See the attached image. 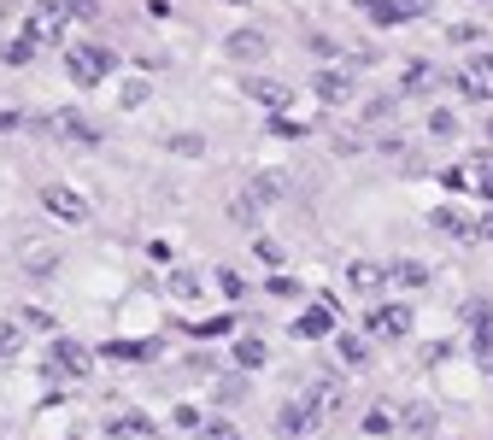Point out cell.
Segmentation results:
<instances>
[{"label":"cell","instance_id":"obj_5","mask_svg":"<svg viewBox=\"0 0 493 440\" xmlns=\"http://www.w3.org/2000/svg\"><path fill=\"white\" fill-rule=\"evenodd\" d=\"M335 318H341L335 294H317L312 306H305V318H294V335H300V341H317V335H329V329H335Z\"/></svg>","mask_w":493,"mask_h":440},{"label":"cell","instance_id":"obj_9","mask_svg":"<svg viewBox=\"0 0 493 440\" xmlns=\"http://www.w3.org/2000/svg\"><path fill=\"white\" fill-rule=\"evenodd\" d=\"M312 94L324 100V106H347V100H353V77H347V71H317Z\"/></svg>","mask_w":493,"mask_h":440},{"label":"cell","instance_id":"obj_44","mask_svg":"<svg viewBox=\"0 0 493 440\" xmlns=\"http://www.w3.org/2000/svg\"><path fill=\"white\" fill-rule=\"evenodd\" d=\"M6 130H18V112H12V106H0V135H6Z\"/></svg>","mask_w":493,"mask_h":440},{"label":"cell","instance_id":"obj_22","mask_svg":"<svg viewBox=\"0 0 493 440\" xmlns=\"http://www.w3.org/2000/svg\"><path fill=\"white\" fill-rule=\"evenodd\" d=\"M18 352H24V329L0 318V358H18Z\"/></svg>","mask_w":493,"mask_h":440},{"label":"cell","instance_id":"obj_25","mask_svg":"<svg viewBox=\"0 0 493 440\" xmlns=\"http://www.w3.org/2000/svg\"><path fill=\"white\" fill-rule=\"evenodd\" d=\"M341 358H347V364H364L370 358V335H347V341H341Z\"/></svg>","mask_w":493,"mask_h":440},{"label":"cell","instance_id":"obj_34","mask_svg":"<svg viewBox=\"0 0 493 440\" xmlns=\"http://www.w3.org/2000/svg\"><path fill=\"white\" fill-rule=\"evenodd\" d=\"M388 429H393L388 411H370V417H364V435H388Z\"/></svg>","mask_w":493,"mask_h":440},{"label":"cell","instance_id":"obj_10","mask_svg":"<svg viewBox=\"0 0 493 440\" xmlns=\"http://www.w3.org/2000/svg\"><path fill=\"white\" fill-rule=\"evenodd\" d=\"M464 176H470V194L493 200V147H482V153L464 159Z\"/></svg>","mask_w":493,"mask_h":440},{"label":"cell","instance_id":"obj_31","mask_svg":"<svg viewBox=\"0 0 493 440\" xmlns=\"http://www.w3.org/2000/svg\"><path fill=\"white\" fill-rule=\"evenodd\" d=\"M476 352H482V358H493V318L476 323Z\"/></svg>","mask_w":493,"mask_h":440},{"label":"cell","instance_id":"obj_30","mask_svg":"<svg viewBox=\"0 0 493 440\" xmlns=\"http://www.w3.org/2000/svg\"><path fill=\"white\" fill-rule=\"evenodd\" d=\"M200 435H206V440H241V429H236V423H206Z\"/></svg>","mask_w":493,"mask_h":440},{"label":"cell","instance_id":"obj_7","mask_svg":"<svg viewBox=\"0 0 493 440\" xmlns=\"http://www.w3.org/2000/svg\"><path fill=\"white\" fill-rule=\"evenodd\" d=\"M341 399H347V387H341V376H312V382H305V406H312L317 417H329V411H341Z\"/></svg>","mask_w":493,"mask_h":440},{"label":"cell","instance_id":"obj_19","mask_svg":"<svg viewBox=\"0 0 493 440\" xmlns=\"http://www.w3.org/2000/svg\"><path fill=\"white\" fill-rule=\"evenodd\" d=\"M112 435L118 440H147V435H153V423H147L141 411H135V417H112Z\"/></svg>","mask_w":493,"mask_h":440},{"label":"cell","instance_id":"obj_27","mask_svg":"<svg viewBox=\"0 0 493 440\" xmlns=\"http://www.w3.org/2000/svg\"><path fill=\"white\" fill-rule=\"evenodd\" d=\"M229 218H236V223H246V230H253V218H258V200H253V194L229 200Z\"/></svg>","mask_w":493,"mask_h":440},{"label":"cell","instance_id":"obj_1","mask_svg":"<svg viewBox=\"0 0 493 440\" xmlns=\"http://www.w3.org/2000/svg\"><path fill=\"white\" fill-rule=\"evenodd\" d=\"M65 24H71V6H65V0H35L30 18H24V35H30L35 47H53L59 35H65Z\"/></svg>","mask_w":493,"mask_h":440},{"label":"cell","instance_id":"obj_46","mask_svg":"<svg viewBox=\"0 0 493 440\" xmlns=\"http://www.w3.org/2000/svg\"><path fill=\"white\" fill-rule=\"evenodd\" d=\"M488 376H493V358H488Z\"/></svg>","mask_w":493,"mask_h":440},{"label":"cell","instance_id":"obj_6","mask_svg":"<svg viewBox=\"0 0 493 440\" xmlns=\"http://www.w3.org/2000/svg\"><path fill=\"white\" fill-rule=\"evenodd\" d=\"M35 130H53V135H65V142H94V123L82 118V112H71V106L42 112V118H35Z\"/></svg>","mask_w":493,"mask_h":440},{"label":"cell","instance_id":"obj_35","mask_svg":"<svg viewBox=\"0 0 493 440\" xmlns=\"http://www.w3.org/2000/svg\"><path fill=\"white\" fill-rule=\"evenodd\" d=\"M440 182H447L452 194H459V188H470V176H464V165H447V171H440Z\"/></svg>","mask_w":493,"mask_h":440},{"label":"cell","instance_id":"obj_24","mask_svg":"<svg viewBox=\"0 0 493 440\" xmlns=\"http://www.w3.org/2000/svg\"><path fill=\"white\" fill-rule=\"evenodd\" d=\"M101 352H106V358H147L153 347H141V341H106Z\"/></svg>","mask_w":493,"mask_h":440},{"label":"cell","instance_id":"obj_18","mask_svg":"<svg viewBox=\"0 0 493 440\" xmlns=\"http://www.w3.org/2000/svg\"><path fill=\"white\" fill-rule=\"evenodd\" d=\"M388 276H393L400 288H423V282H429V264H417V259H400Z\"/></svg>","mask_w":493,"mask_h":440},{"label":"cell","instance_id":"obj_37","mask_svg":"<svg viewBox=\"0 0 493 440\" xmlns=\"http://www.w3.org/2000/svg\"><path fill=\"white\" fill-rule=\"evenodd\" d=\"M65 6H71V18H82V24H89L94 12H101V0H65Z\"/></svg>","mask_w":493,"mask_h":440},{"label":"cell","instance_id":"obj_11","mask_svg":"<svg viewBox=\"0 0 493 440\" xmlns=\"http://www.w3.org/2000/svg\"><path fill=\"white\" fill-rule=\"evenodd\" d=\"M429 223H435L440 235H452V241H470V235H482V230H476V218H464L459 206H440V211H435Z\"/></svg>","mask_w":493,"mask_h":440},{"label":"cell","instance_id":"obj_26","mask_svg":"<svg viewBox=\"0 0 493 440\" xmlns=\"http://www.w3.org/2000/svg\"><path fill=\"white\" fill-rule=\"evenodd\" d=\"M246 194L265 206V200H276V194H282V176H253V188H246Z\"/></svg>","mask_w":493,"mask_h":440},{"label":"cell","instance_id":"obj_2","mask_svg":"<svg viewBox=\"0 0 493 440\" xmlns=\"http://www.w3.org/2000/svg\"><path fill=\"white\" fill-rule=\"evenodd\" d=\"M112 47H71L65 54V71H71V83H82V88H94V83H106L112 77Z\"/></svg>","mask_w":493,"mask_h":440},{"label":"cell","instance_id":"obj_28","mask_svg":"<svg viewBox=\"0 0 493 440\" xmlns=\"http://www.w3.org/2000/svg\"><path fill=\"white\" fill-rule=\"evenodd\" d=\"M270 130H276V135H288V142H300V135L312 130V123H300V118H270Z\"/></svg>","mask_w":493,"mask_h":440},{"label":"cell","instance_id":"obj_17","mask_svg":"<svg viewBox=\"0 0 493 440\" xmlns=\"http://www.w3.org/2000/svg\"><path fill=\"white\" fill-rule=\"evenodd\" d=\"M423 88H435V65H429V59H411V65H405V94H423Z\"/></svg>","mask_w":493,"mask_h":440},{"label":"cell","instance_id":"obj_4","mask_svg":"<svg viewBox=\"0 0 493 440\" xmlns=\"http://www.w3.org/2000/svg\"><path fill=\"white\" fill-rule=\"evenodd\" d=\"M42 206L53 211L59 223H89V200H82L77 188H65V182H47L42 188Z\"/></svg>","mask_w":493,"mask_h":440},{"label":"cell","instance_id":"obj_3","mask_svg":"<svg viewBox=\"0 0 493 440\" xmlns=\"http://www.w3.org/2000/svg\"><path fill=\"white\" fill-rule=\"evenodd\" d=\"M364 335L370 341H405V335H411V311H405L400 299H393V306H370Z\"/></svg>","mask_w":493,"mask_h":440},{"label":"cell","instance_id":"obj_47","mask_svg":"<svg viewBox=\"0 0 493 440\" xmlns=\"http://www.w3.org/2000/svg\"><path fill=\"white\" fill-rule=\"evenodd\" d=\"M236 6H241V0H236Z\"/></svg>","mask_w":493,"mask_h":440},{"label":"cell","instance_id":"obj_43","mask_svg":"<svg viewBox=\"0 0 493 440\" xmlns=\"http://www.w3.org/2000/svg\"><path fill=\"white\" fill-rule=\"evenodd\" d=\"M470 71H476V77H488V83H493V54H476V65H470Z\"/></svg>","mask_w":493,"mask_h":440},{"label":"cell","instance_id":"obj_39","mask_svg":"<svg viewBox=\"0 0 493 440\" xmlns=\"http://www.w3.org/2000/svg\"><path fill=\"white\" fill-rule=\"evenodd\" d=\"M452 42H459V47H476V42H482V30H476V24H459V30H452Z\"/></svg>","mask_w":493,"mask_h":440},{"label":"cell","instance_id":"obj_8","mask_svg":"<svg viewBox=\"0 0 493 440\" xmlns=\"http://www.w3.org/2000/svg\"><path fill=\"white\" fill-rule=\"evenodd\" d=\"M276 429H282V435H294V440H305V435L324 429V417H317L305 399H294V406H282V411H276Z\"/></svg>","mask_w":493,"mask_h":440},{"label":"cell","instance_id":"obj_42","mask_svg":"<svg viewBox=\"0 0 493 440\" xmlns=\"http://www.w3.org/2000/svg\"><path fill=\"white\" fill-rule=\"evenodd\" d=\"M18 318L30 323V329H53V318H47V311H35V306H30V311H18Z\"/></svg>","mask_w":493,"mask_h":440},{"label":"cell","instance_id":"obj_36","mask_svg":"<svg viewBox=\"0 0 493 440\" xmlns=\"http://www.w3.org/2000/svg\"><path fill=\"white\" fill-rule=\"evenodd\" d=\"M218 288H224V299H241V276L236 270H218Z\"/></svg>","mask_w":493,"mask_h":440},{"label":"cell","instance_id":"obj_33","mask_svg":"<svg viewBox=\"0 0 493 440\" xmlns=\"http://www.w3.org/2000/svg\"><path fill=\"white\" fill-rule=\"evenodd\" d=\"M270 294H276V299H294V294H300V282H294V276H270Z\"/></svg>","mask_w":493,"mask_h":440},{"label":"cell","instance_id":"obj_13","mask_svg":"<svg viewBox=\"0 0 493 440\" xmlns=\"http://www.w3.org/2000/svg\"><path fill=\"white\" fill-rule=\"evenodd\" d=\"M347 282L359 288V294H376V288L388 282V270H382V264H370V259H353L347 264Z\"/></svg>","mask_w":493,"mask_h":440},{"label":"cell","instance_id":"obj_15","mask_svg":"<svg viewBox=\"0 0 493 440\" xmlns=\"http://www.w3.org/2000/svg\"><path fill=\"white\" fill-rule=\"evenodd\" d=\"M246 94H253L258 106L282 112V106H288V94H294V88H288V83H246Z\"/></svg>","mask_w":493,"mask_h":440},{"label":"cell","instance_id":"obj_14","mask_svg":"<svg viewBox=\"0 0 493 440\" xmlns=\"http://www.w3.org/2000/svg\"><path fill=\"white\" fill-rule=\"evenodd\" d=\"M265 54H270V42L258 30H236V35H229V59H265Z\"/></svg>","mask_w":493,"mask_h":440},{"label":"cell","instance_id":"obj_12","mask_svg":"<svg viewBox=\"0 0 493 440\" xmlns=\"http://www.w3.org/2000/svg\"><path fill=\"white\" fill-rule=\"evenodd\" d=\"M53 370L82 376V370H89V347H82V341H53Z\"/></svg>","mask_w":493,"mask_h":440},{"label":"cell","instance_id":"obj_32","mask_svg":"<svg viewBox=\"0 0 493 440\" xmlns=\"http://www.w3.org/2000/svg\"><path fill=\"white\" fill-rule=\"evenodd\" d=\"M30 54H35V42H30V35H24V42H12V47H6V59H12V65H30Z\"/></svg>","mask_w":493,"mask_h":440},{"label":"cell","instance_id":"obj_16","mask_svg":"<svg viewBox=\"0 0 493 440\" xmlns=\"http://www.w3.org/2000/svg\"><path fill=\"white\" fill-rule=\"evenodd\" d=\"M452 88H459V94H464V100H488V94H493V83H488V77H476V71H470V65H464V71H459V77H452Z\"/></svg>","mask_w":493,"mask_h":440},{"label":"cell","instance_id":"obj_38","mask_svg":"<svg viewBox=\"0 0 493 440\" xmlns=\"http://www.w3.org/2000/svg\"><path fill=\"white\" fill-rule=\"evenodd\" d=\"M393 6H400V24H405V18H423L429 0H393Z\"/></svg>","mask_w":493,"mask_h":440},{"label":"cell","instance_id":"obj_20","mask_svg":"<svg viewBox=\"0 0 493 440\" xmlns=\"http://www.w3.org/2000/svg\"><path fill=\"white\" fill-rule=\"evenodd\" d=\"M265 358H270L265 341H236V364H241V370H258Z\"/></svg>","mask_w":493,"mask_h":440},{"label":"cell","instance_id":"obj_40","mask_svg":"<svg viewBox=\"0 0 493 440\" xmlns=\"http://www.w3.org/2000/svg\"><path fill=\"white\" fill-rule=\"evenodd\" d=\"M493 318V299H470V329H476V323H488Z\"/></svg>","mask_w":493,"mask_h":440},{"label":"cell","instance_id":"obj_41","mask_svg":"<svg viewBox=\"0 0 493 440\" xmlns=\"http://www.w3.org/2000/svg\"><path fill=\"white\" fill-rule=\"evenodd\" d=\"M194 288H200V282H194V276H182V270H177V276H170V294H182V299H188V294H194Z\"/></svg>","mask_w":493,"mask_h":440},{"label":"cell","instance_id":"obj_23","mask_svg":"<svg viewBox=\"0 0 493 440\" xmlns=\"http://www.w3.org/2000/svg\"><path fill=\"white\" fill-rule=\"evenodd\" d=\"M429 135H435V142H452V135H459V118H452V112H429Z\"/></svg>","mask_w":493,"mask_h":440},{"label":"cell","instance_id":"obj_29","mask_svg":"<svg viewBox=\"0 0 493 440\" xmlns=\"http://www.w3.org/2000/svg\"><path fill=\"white\" fill-rule=\"evenodd\" d=\"M170 423H177V429H206V417L194 406H177V411H170Z\"/></svg>","mask_w":493,"mask_h":440},{"label":"cell","instance_id":"obj_21","mask_svg":"<svg viewBox=\"0 0 493 440\" xmlns=\"http://www.w3.org/2000/svg\"><path fill=\"white\" fill-rule=\"evenodd\" d=\"M353 6H359V12H370L376 24H400V6H393V0H353Z\"/></svg>","mask_w":493,"mask_h":440},{"label":"cell","instance_id":"obj_45","mask_svg":"<svg viewBox=\"0 0 493 440\" xmlns=\"http://www.w3.org/2000/svg\"><path fill=\"white\" fill-rule=\"evenodd\" d=\"M488 142H493V118H488Z\"/></svg>","mask_w":493,"mask_h":440}]
</instances>
